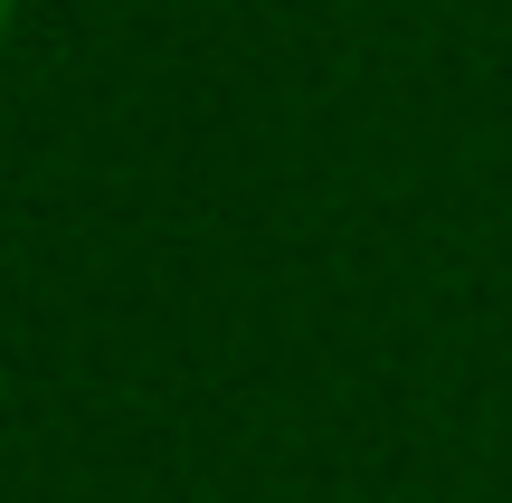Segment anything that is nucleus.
I'll use <instances>...</instances> for the list:
<instances>
[{
	"label": "nucleus",
	"instance_id": "obj_1",
	"mask_svg": "<svg viewBox=\"0 0 512 503\" xmlns=\"http://www.w3.org/2000/svg\"><path fill=\"white\" fill-rule=\"evenodd\" d=\"M0 29H10V0H0Z\"/></svg>",
	"mask_w": 512,
	"mask_h": 503
}]
</instances>
